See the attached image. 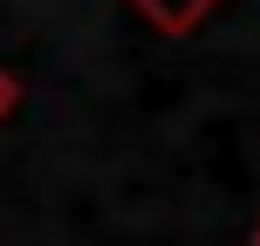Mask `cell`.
Wrapping results in <instances>:
<instances>
[{
    "instance_id": "cell-1",
    "label": "cell",
    "mask_w": 260,
    "mask_h": 246,
    "mask_svg": "<svg viewBox=\"0 0 260 246\" xmlns=\"http://www.w3.org/2000/svg\"><path fill=\"white\" fill-rule=\"evenodd\" d=\"M14 110H21V76H14V68L0 62V123H7Z\"/></svg>"
},
{
    "instance_id": "cell-2",
    "label": "cell",
    "mask_w": 260,
    "mask_h": 246,
    "mask_svg": "<svg viewBox=\"0 0 260 246\" xmlns=\"http://www.w3.org/2000/svg\"><path fill=\"white\" fill-rule=\"evenodd\" d=\"M253 246H260V226H253Z\"/></svg>"
}]
</instances>
